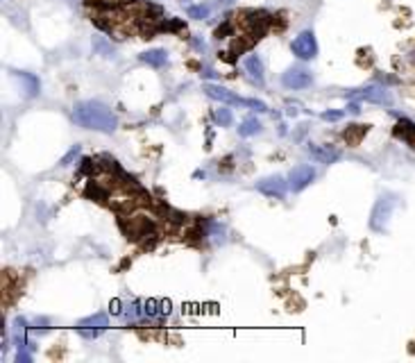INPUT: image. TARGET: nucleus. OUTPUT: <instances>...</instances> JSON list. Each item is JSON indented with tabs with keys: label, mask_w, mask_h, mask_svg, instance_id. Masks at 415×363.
I'll return each instance as SVG.
<instances>
[{
	"label": "nucleus",
	"mask_w": 415,
	"mask_h": 363,
	"mask_svg": "<svg viewBox=\"0 0 415 363\" xmlns=\"http://www.w3.org/2000/svg\"><path fill=\"white\" fill-rule=\"evenodd\" d=\"M73 120H75L80 127L96 130V132H105V134L116 132V127H118L116 114H113L107 105L98 102V100L78 102V105L73 107Z\"/></svg>",
	"instance_id": "obj_1"
},
{
	"label": "nucleus",
	"mask_w": 415,
	"mask_h": 363,
	"mask_svg": "<svg viewBox=\"0 0 415 363\" xmlns=\"http://www.w3.org/2000/svg\"><path fill=\"white\" fill-rule=\"evenodd\" d=\"M395 204H397V200H395V196H390V193H383V196L374 202L372 218H370V227H372L374 231H386L388 220H390V216H393Z\"/></svg>",
	"instance_id": "obj_2"
},
{
	"label": "nucleus",
	"mask_w": 415,
	"mask_h": 363,
	"mask_svg": "<svg viewBox=\"0 0 415 363\" xmlns=\"http://www.w3.org/2000/svg\"><path fill=\"white\" fill-rule=\"evenodd\" d=\"M290 50H293V55H295L297 59H302V62H309V59H313V57L318 55L316 34H313L311 30H304V32H300V34L295 36V41L290 43Z\"/></svg>",
	"instance_id": "obj_3"
},
{
	"label": "nucleus",
	"mask_w": 415,
	"mask_h": 363,
	"mask_svg": "<svg viewBox=\"0 0 415 363\" xmlns=\"http://www.w3.org/2000/svg\"><path fill=\"white\" fill-rule=\"evenodd\" d=\"M347 98L366 100V102H374V105H393V96L383 86H366V89H359V91H350Z\"/></svg>",
	"instance_id": "obj_4"
},
{
	"label": "nucleus",
	"mask_w": 415,
	"mask_h": 363,
	"mask_svg": "<svg viewBox=\"0 0 415 363\" xmlns=\"http://www.w3.org/2000/svg\"><path fill=\"white\" fill-rule=\"evenodd\" d=\"M313 180H316V170H313L311 166H306V164L295 166L288 175V189L293 191V193H300V191L306 189Z\"/></svg>",
	"instance_id": "obj_5"
},
{
	"label": "nucleus",
	"mask_w": 415,
	"mask_h": 363,
	"mask_svg": "<svg viewBox=\"0 0 415 363\" xmlns=\"http://www.w3.org/2000/svg\"><path fill=\"white\" fill-rule=\"evenodd\" d=\"M256 189L268 198H277L282 200L286 196V189H288V182L284 180L282 175H272V177H263V180L256 182Z\"/></svg>",
	"instance_id": "obj_6"
},
{
	"label": "nucleus",
	"mask_w": 415,
	"mask_h": 363,
	"mask_svg": "<svg viewBox=\"0 0 415 363\" xmlns=\"http://www.w3.org/2000/svg\"><path fill=\"white\" fill-rule=\"evenodd\" d=\"M202 91L209 96L211 100H218V102H223V105H240V107H247V100L240 98V96H236V93H232L229 89H225V86H218V84H204Z\"/></svg>",
	"instance_id": "obj_7"
},
{
	"label": "nucleus",
	"mask_w": 415,
	"mask_h": 363,
	"mask_svg": "<svg viewBox=\"0 0 415 363\" xmlns=\"http://www.w3.org/2000/svg\"><path fill=\"white\" fill-rule=\"evenodd\" d=\"M311 82H313V77L306 68H288L282 75V84L286 89H306L311 86Z\"/></svg>",
	"instance_id": "obj_8"
},
{
	"label": "nucleus",
	"mask_w": 415,
	"mask_h": 363,
	"mask_svg": "<svg viewBox=\"0 0 415 363\" xmlns=\"http://www.w3.org/2000/svg\"><path fill=\"white\" fill-rule=\"evenodd\" d=\"M309 154H311V157H313L316 161H320V164H334V161L340 157V152H338L336 148L316 146V143H311V146H309Z\"/></svg>",
	"instance_id": "obj_9"
},
{
	"label": "nucleus",
	"mask_w": 415,
	"mask_h": 363,
	"mask_svg": "<svg viewBox=\"0 0 415 363\" xmlns=\"http://www.w3.org/2000/svg\"><path fill=\"white\" fill-rule=\"evenodd\" d=\"M14 77L18 82H23V91H25V98H34L39 93V77L32 75V73H25V70H12Z\"/></svg>",
	"instance_id": "obj_10"
},
{
	"label": "nucleus",
	"mask_w": 415,
	"mask_h": 363,
	"mask_svg": "<svg viewBox=\"0 0 415 363\" xmlns=\"http://www.w3.org/2000/svg\"><path fill=\"white\" fill-rule=\"evenodd\" d=\"M245 70L250 73V77H252L256 84L266 82V77H263V64H261V59L256 55L245 57Z\"/></svg>",
	"instance_id": "obj_11"
},
{
	"label": "nucleus",
	"mask_w": 415,
	"mask_h": 363,
	"mask_svg": "<svg viewBox=\"0 0 415 363\" xmlns=\"http://www.w3.org/2000/svg\"><path fill=\"white\" fill-rule=\"evenodd\" d=\"M141 62H143V64H148V66H155V68H161L163 64L168 62V55H166V50L155 48V50H148V52H143V55H141Z\"/></svg>",
	"instance_id": "obj_12"
},
{
	"label": "nucleus",
	"mask_w": 415,
	"mask_h": 363,
	"mask_svg": "<svg viewBox=\"0 0 415 363\" xmlns=\"http://www.w3.org/2000/svg\"><path fill=\"white\" fill-rule=\"evenodd\" d=\"M107 325H109L107 315L105 314H96V315H91V318L80 320L78 329H96V331H102V329H107Z\"/></svg>",
	"instance_id": "obj_13"
},
{
	"label": "nucleus",
	"mask_w": 415,
	"mask_h": 363,
	"mask_svg": "<svg viewBox=\"0 0 415 363\" xmlns=\"http://www.w3.org/2000/svg\"><path fill=\"white\" fill-rule=\"evenodd\" d=\"M259 130H261V123L256 118H245L239 125V134H240V136H254Z\"/></svg>",
	"instance_id": "obj_14"
},
{
	"label": "nucleus",
	"mask_w": 415,
	"mask_h": 363,
	"mask_svg": "<svg viewBox=\"0 0 415 363\" xmlns=\"http://www.w3.org/2000/svg\"><path fill=\"white\" fill-rule=\"evenodd\" d=\"M366 132H367V127H363V125H350L347 130H345V139L356 146V143L361 141V136H363Z\"/></svg>",
	"instance_id": "obj_15"
},
{
	"label": "nucleus",
	"mask_w": 415,
	"mask_h": 363,
	"mask_svg": "<svg viewBox=\"0 0 415 363\" xmlns=\"http://www.w3.org/2000/svg\"><path fill=\"white\" fill-rule=\"evenodd\" d=\"M213 120H216L220 127H229V125H232V120H234V116H232V112H229V109L220 107V109H216V112H213Z\"/></svg>",
	"instance_id": "obj_16"
},
{
	"label": "nucleus",
	"mask_w": 415,
	"mask_h": 363,
	"mask_svg": "<svg viewBox=\"0 0 415 363\" xmlns=\"http://www.w3.org/2000/svg\"><path fill=\"white\" fill-rule=\"evenodd\" d=\"M209 5H193L189 7V18H207L209 16Z\"/></svg>",
	"instance_id": "obj_17"
},
{
	"label": "nucleus",
	"mask_w": 415,
	"mask_h": 363,
	"mask_svg": "<svg viewBox=\"0 0 415 363\" xmlns=\"http://www.w3.org/2000/svg\"><path fill=\"white\" fill-rule=\"evenodd\" d=\"M100 5H105V7H112V9H116V7H123V5H132L134 0H98Z\"/></svg>",
	"instance_id": "obj_18"
},
{
	"label": "nucleus",
	"mask_w": 415,
	"mask_h": 363,
	"mask_svg": "<svg viewBox=\"0 0 415 363\" xmlns=\"http://www.w3.org/2000/svg\"><path fill=\"white\" fill-rule=\"evenodd\" d=\"M345 114L343 112H324L322 114V120H331V123H336V120H340Z\"/></svg>",
	"instance_id": "obj_19"
},
{
	"label": "nucleus",
	"mask_w": 415,
	"mask_h": 363,
	"mask_svg": "<svg viewBox=\"0 0 415 363\" xmlns=\"http://www.w3.org/2000/svg\"><path fill=\"white\" fill-rule=\"evenodd\" d=\"M247 107H252V109H256V112H268L266 102H261V100H247Z\"/></svg>",
	"instance_id": "obj_20"
},
{
	"label": "nucleus",
	"mask_w": 415,
	"mask_h": 363,
	"mask_svg": "<svg viewBox=\"0 0 415 363\" xmlns=\"http://www.w3.org/2000/svg\"><path fill=\"white\" fill-rule=\"evenodd\" d=\"M78 152H80V146H75V148H73V150H71V152H68V154H66V157H64V159H62V166H68V164H71V159H73V157H78Z\"/></svg>",
	"instance_id": "obj_21"
},
{
	"label": "nucleus",
	"mask_w": 415,
	"mask_h": 363,
	"mask_svg": "<svg viewBox=\"0 0 415 363\" xmlns=\"http://www.w3.org/2000/svg\"><path fill=\"white\" fill-rule=\"evenodd\" d=\"M16 361H18V363H30V361H32V356H30L28 352H25V347H23V349H18V354H16Z\"/></svg>",
	"instance_id": "obj_22"
},
{
	"label": "nucleus",
	"mask_w": 415,
	"mask_h": 363,
	"mask_svg": "<svg viewBox=\"0 0 415 363\" xmlns=\"http://www.w3.org/2000/svg\"><path fill=\"white\" fill-rule=\"evenodd\" d=\"M109 309H112V314H113V315H120V314H123V309H120V302H118V300H113L112 304H109Z\"/></svg>",
	"instance_id": "obj_23"
},
{
	"label": "nucleus",
	"mask_w": 415,
	"mask_h": 363,
	"mask_svg": "<svg viewBox=\"0 0 415 363\" xmlns=\"http://www.w3.org/2000/svg\"><path fill=\"white\" fill-rule=\"evenodd\" d=\"M202 75H204V77H216L218 73H213L211 68H204V70H202Z\"/></svg>",
	"instance_id": "obj_24"
},
{
	"label": "nucleus",
	"mask_w": 415,
	"mask_h": 363,
	"mask_svg": "<svg viewBox=\"0 0 415 363\" xmlns=\"http://www.w3.org/2000/svg\"><path fill=\"white\" fill-rule=\"evenodd\" d=\"M350 112H352V114H359V112H361V107L356 105V102H352V105H350Z\"/></svg>",
	"instance_id": "obj_25"
}]
</instances>
